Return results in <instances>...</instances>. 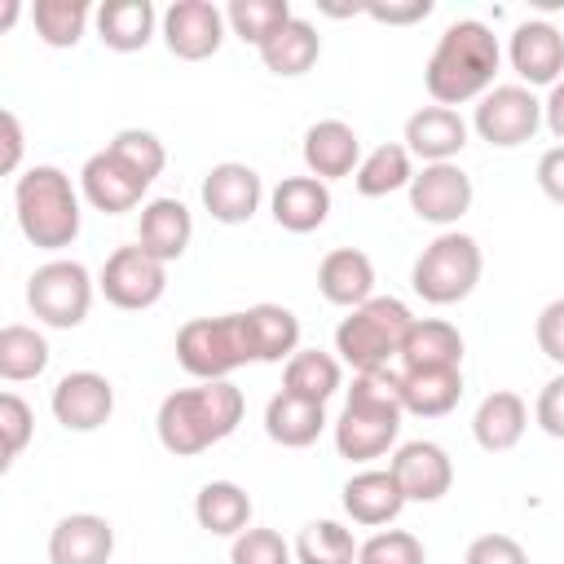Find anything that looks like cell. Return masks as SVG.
<instances>
[{"instance_id":"1","label":"cell","mask_w":564,"mask_h":564,"mask_svg":"<svg viewBox=\"0 0 564 564\" xmlns=\"http://www.w3.org/2000/svg\"><path fill=\"white\" fill-rule=\"evenodd\" d=\"M498 57H502L498 35L476 18H458L436 40V48L427 57V70H423V84H427L436 106L454 110V106H463L471 97H485L494 88Z\"/></svg>"},{"instance_id":"2","label":"cell","mask_w":564,"mask_h":564,"mask_svg":"<svg viewBox=\"0 0 564 564\" xmlns=\"http://www.w3.org/2000/svg\"><path fill=\"white\" fill-rule=\"evenodd\" d=\"M238 423H242V392L229 379L167 392L159 405V419H154L163 449L181 454V458L203 454L207 445L225 441Z\"/></svg>"},{"instance_id":"3","label":"cell","mask_w":564,"mask_h":564,"mask_svg":"<svg viewBox=\"0 0 564 564\" xmlns=\"http://www.w3.org/2000/svg\"><path fill=\"white\" fill-rule=\"evenodd\" d=\"M13 212L18 229L40 251H62L79 238V194L70 189V176L53 163L26 167L13 185Z\"/></svg>"},{"instance_id":"4","label":"cell","mask_w":564,"mask_h":564,"mask_svg":"<svg viewBox=\"0 0 564 564\" xmlns=\"http://www.w3.org/2000/svg\"><path fill=\"white\" fill-rule=\"evenodd\" d=\"M414 326L410 308L392 295H370L366 304H357L339 326H335V352L352 366V370H379L392 366V357H401V339Z\"/></svg>"},{"instance_id":"5","label":"cell","mask_w":564,"mask_h":564,"mask_svg":"<svg viewBox=\"0 0 564 564\" xmlns=\"http://www.w3.org/2000/svg\"><path fill=\"white\" fill-rule=\"evenodd\" d=\"M176 361H181L185 375H194L203 383L229 379L238 366L256 361L242 313H220V317H194V322H185L176 330Z\"/></svg>"},{"instance_id":"6","label":"cell","mask_w":564,"mask_h":564,"mask_svg":"<svg viewBox=\"0 0 564 564\" xmlns=\"http://www.w3.org/2000/svg\"><path fill=\"white\" fill-rule=\"evenodd\" d=\"M410 282L427 304L467 300L476 291V282H480V247H476V238L458 234V229H445L441 238H432L423 247V256L414 260Z\"/></svg>"},{"instance_id":"7","label":"cell","mask_w":564,"mask_h":564,"mask_svg":"<svg viewBox=\"0 0 564 564\" xmlns=\"http://www.w3.org/2000/svg\"><path fill=\"white\" fill-rule=\"evenodd\" d=\"M26 304L44 326L70 330L93 308V278L79 260H48L26 278Z\"/></svg>"},{"instance_id":"8","label":"cell","mask_w":564,"mask_h":564,"mask_svg":"<svg viewBox=\"0 0 564 564\" xmlns=\"http://www.w3.org/2000/svg\"><path fill=\"white\" fill-rule=\"evenodd\" d=\"M471 123H476L480 141H489L498 150H516V145L533 141V132L542 128V101L524 84H494L480 97Z\"/></svg>"},{"instance_id":"9","label":"cell","mask_w":564,"mask_h":564,"mask_svg":"<svg viewBox=\"0 0 564 564\" xmlns=\"http://www.w3.org/2000/svg\"><path fill=\"white\" fill-rule=\"evenodd\" d=\"M97 286L115 308H150L167 291V264L154 260L145 247H119L106 256Z\"/></svg>"},{"instance_id":"10","label":"cell","mask_w":564,"mask_h":564,"mask_svg":"<svg viewBox=\"0 0 564 564\" xmlns=\"http://www.w3.org/2000/svg\"><path fill=\"white\" fill-rule=\"evenodd\" d=\"M401 414L405 410H397V405H375V401L348 397L339 419H335V449H339V458L370 463V458L388 454V445L401 432Z\"/></svg>"},{"instance_id":"11","label":"cell","mask_w":564,"mask_h":564,"mask_svg":"<svg viewBox=\"0 0 564 564\" xmlns=\"http://www.w3.org/2000/svg\"><path fill=\"white\" fill-rule=\"evenodd\" d=\"M225 9L212 0H176L163 9V44L181 62H203L220 48L225 40Z\"/></svg>"},{"instance_id":"12","label":"cell","mask_w":564,"mask_h":564,"mask_svg":"<svg viewBox=\"0 0 564 564\" xmlns=\"http://www.w3.org/2000/svg\"><path fill=\"white\" fill-rule=\"evenodd\" d=\"M410 207L427 225H454L471 207V176L458 163H423L410 181Z\"/></svg>"},{"instance_id":"13","label":"cell","mask_w":564,"mask_h":564,"mask_svg":"<svg viewBox=\"0 0 564 564\" xmlns=\"http://www.w3.org/2000/svg\"><path fill=\"white\" fill-rule=\"evenodd\" d=\"M53 419L66 432H93L115 414V388L97 370H70L53 388Z\"/></svg>"},{"instance_id":"14","label":"cell","mask_w":564,"mask_h":564,"mask_svg":"<svg viewBox=\"0 0 564 564\" xmlns=\"http://www.w3.org/2000/svg\"><path fill=\"white\" fill-rule=\"evenodd\" d=\"M388 467H392L405 502H436L454 485V463L436 441H405Z\"/></svg>"},{"instance_id":"15","label":"cell","mask_w":564,"mask_h":564,"mask_svg":"<svg viewBox=\"0 0 564 564\" xmlns=\"http://www.w3.org/2000/svg\"><path fill=\"white\" fill-rule=\"evenodd\" d=\"M264 198V185H260V172L247 167V163H216L207 176H203V207L212 212V220L220 225H242L256 216Z\"/></svg>"},{"instance_id":"16","label":"cell","mask_w":564,"mask_h":564,"mask_svg":"<svg viewBox=\"0 0 564 564\" xmlns=\"http://www.w3.org/2000/svg\"><path fill=\"white\" fill-rule=\"evenodd\" d=\"M507 57L524 84H560L564 79V35L542 18L520 22L511 31Z\"/></svg>"},{"instance_id":"17","label":"cell","mask_w":564,"mask_h":564,"mask_svg":"<svg viewBox=\"0 0 564 564\" xmlns=\"http://www.w3.org/2000/svg\"><path fill=\"white\" fill-rule=\"evenodd\" d=\"M110 551H115V529L93 511L62 516L48 533V564H106Z\"/></svg>"},{"instance_id":"18","label":"cell","mask_w":564,"mask_h":564,"mask_svg":"<svg viewBox=\"0 0 564 564\" xmlns=\"http://www.w3.org/2000/svg\"><path fill=\"white\" fill-rule=\"evenodd\" d=\"M467 145V123L449 106H423L405 119V150L423 163H454V154Z\"/></svg>"},{"instance_id":"19","label":"cell","mask_w":564,"mask_h":564,"mask_svg":"<svg viewBox=\"0 0 564 564\" xmlns=\"http://www.w3.org/2000/svg\"><path fill=\"white\" fill-rule=\"evenodd\" d=\"M269 212L286 234H313L330 216V189L317 176H282L269 194Z\"/></svg>"},{"instance_id":"20","label":"cell","mask_w":564,"mask_h":564,"mask_svg":"<svg viewBox=\"0 0 564 564\" xmlns=\"http://www.w3.org/2000/svg\"><path fill=\"white\" fill-rule=\"evenodd\" d=\"M194 238V216L181 198H150L141 207V225H137V247H145L154 260L172 264L185 256Z\"/></svg>"},{"instance_id":"21","label":"cell","mask_w":564,"mask_h":564,"mask_svg":"<svg viewBox=\"0 0 564 564\" xmlns=\"http://www.w3.org/2000/svg\"><path fill=\"white\" fill-rule=\"evenodd\" d=\"M357 163H361V141L344 119H317L304 132V167H308V176L335 181V176L357 172Z\"/></svg>"},{"instance_id":"22","label":"cell","mask_w":564,"mask_h":564,"mask_svg":"<svg viewBox=\"0 0 564 564\" xmlns=\"http://www.w3.org/2000/svg\"><path fill=\"white\" fill-rule=\"evenodd\" d=\"M79 185H84V198H88L97 212H106V216L132 212V207L141 203V194H145V181H137L110 150H97V154L84 163Z\"/></svg>"},{"instance_id":"23","label":"cell","mask_w":564,"mask_h":564,"mask_svg":"<svg viewBox=\"0 0 564 564\" xmlns=\"http://www.w3.org/2000/svg\"><path fill=\"white\" fill-rule=\"evenodd\" d=\"M401 507H405V494L392 467H366L344 485V511L352 524H388L401 516Z\"/></svg>"},{"instance_id":"24","label":"cell","mask_w":564,"mask_h":564,"mask_svg":"<svg viewBox=\"0 0 564 564\" xmlns=\"http://www.w3.org/2000/svg\"><path fill=\"white\" fill-rule=\"evenodd\" d=\"M463 366V335L441 317H414L401 339V370H458Z\"/></svg>"},{"instance_id":"25","label":"cell","mask_w":564,"mask_h":564,"mask_svg":"<svg viewBox=\"0 0 564 564\" xmlns=\"http://www.w3.org/2000/svg\"><path fill=\"white\" fill-rule=\"evenodd\" d=\"M524 427H529V405H524L520 392H507V388L489 392V397L476 405V414H471V436H476V445L489 449V454L516 449L520 436H524Z\"/></svg>"},{"instance_id":"26","label":"cell","mask_w":564,"mask_h":564,"mask_svg":"<svg viewBox=\"0 0 564 564\" xmlns=\"http://www.w3.org/2000/svg\"><path fill=\"white\" fill-rule=\"evenodd\" d=\"M317 291H322L330 304H339V308L366 304L370 291H375V264H370V256L357 251V247H335V251L317 264Z\"/></svg>"},{"instance_id":"27","label":"cell","mask_w":564,"mask_h":564,"mask_svg":"<svg viewBox=\"0 0 564 564\" xmlns=\"http://www.w3.org/2000/svg\"><path fill=\"white\" fill-rule=\"evenodd\" d=\"M326 427V405L304 401L295 392H273L264 405V432L269 441H278L282 449H304L322 436Z\"/></svg>"},{"instance_id":"28","label":"cell","mask_w":564,"mask_h":564,"mask_svg":"<svg viewBox=\"0 0 564 564\" xmlns=\"http://www.w3.org/2000/svg\"><path fill=\"white\" fill-rule=\"evenodd\" d=\"M256 361H291L300 352V317L282 304H256L242 313Z\"/></svg>"},{"instance_id":"29","label":"cell","mask_w":564,"mask_h":564,"mask_svg":"<svg viewBox=\"0 0 564 564\" xmlns=\"http://www.w3.org/2000/svg\"><path fill=\"white\" fill-rule=\"evenodd\" d=\"M154 4L150 0H106L97 9V35L115 53H137L154 40Z\"/></svg>"},{"instance_id":"30","label":"cell","mask_w":564,"mask_h":564,"mask_svg":"<svg viewBox=\"0 0 564 564\" xmlns=\"http://www.w3.org/2000/svg\"><path fill=\"white\" fill-rule=\"evenodd\" d=\"M194 520L212 538H238L242 529H251V498L234 480H207L194 498Z\"/></svg>"},{"instance_id":"31","label":"cell","mask_w":564,"mask_h":564,"mask_svg":"<svg viewBox=\"0 0 564 564\" xmlns=\"http://www.w3.org/2000/svg\"><path fill=\"white\" fill-rule=\"evenodd\" d=\"M463 397V370H401V405L419 419H441Z\"/></svg>"},{"instance_id":"32","label":"cell","mask_w":564,"mask_h":564,"mask_svg":"<svg viewBox=\"0 0 564 564\" xmlns=\"http://www.w3.org/2000/svg\"><path fill=\"white\" fill-rule=\"evenodd\" d=\"M322 57V35H317V26L313 22H304V18H291L278 35H269L264 44H260V62L273 70V75H304L313 62Z\"/></svg>"},{"instance_id":"33","label":"cell","mask_w":564,"mask_h":564,"mask_svg":"<svg viewBox=\"0 0 564 564\" xmlns=\"http://www.w3.org/2000/svg\"><path fill=\"white\" fill-rule=\"evenodd\" d=\"M344 383V370H339V357L322 352V348H300L286 366H282V392H295L304 401H317L326 405Z\"/></svg>"},{"instance_id":"34","label":"cell","mask_w":564,"mask_h":564,"mask_svg":"<svg viewBox=\"0 0 564 564\" xmlns=\"http://www.w3.org/2000/svg\"><path fill=\"white\" fill-rule=\"evenodd\" d=\"M410 181H414V172H410V150L397 145V141L375 145V150L357 163V172H352V185H357V194H366V198H383V194H392V189H401V185H410Z\"/></svg>"},{"instance_id":"35","label":"cell","mask_w":564,"mask_h":564,"mask_svg":"<svg viewBox=\"0 0 564 564\" xmlns=\"http://www.w3.org/2000/svg\"><path fill=\"white\" fill-rule=\"evenodd\" d=\"M44 366H48V339L35 326L13 322V326L0 330V375L9 383H22V379L44 375Z\"/></svg>"},{"instance_id":"36","label":"cell","mask_w":564,"mask_h":564,"mask_svg":"<svg viewBox=\"0 0 564 564\" xmlns=\"http://www.w3.org/2000/svg\"><path fill=\"white\" fill-rule=\"evenodd\" d=\"M357 538L339 520H313L295 538V560L300 564H357Z\"/></svg>"},{"instance_id":"37","label":"cell","mask_w":564,"mask_h":564,"mask_svg":"<svg viewBox=\"0 0 564 564\" xmlns=\"http://www.w3.org/2000/svg\"><path fill=\"white\" fill-rule=\"evenodd\" d=\"M291 18H295V13H291L286 0H229V9H225V22L234 26V35H238L242 44H256V48H260L269 35H278Z\"/></svg>"},{"instance_id":"38","label":"cell","mask_w":564,"mask_h":564,"mask_svg":"<svg viewBox=\"0 0 564 564\" xmlns=\"http://www.w3.org/2000/svg\"><path fill=\"white\" fill-rule=\"evenodd\" d=\"M88 13L93 9L84 0H35L31 22H35V35L48 48H70V44H79V35L88 26Z\"/></svg>"},{"instance_id":"39","label":"cell","mask_w":564,"mask_h":564,"mask_svg":"<svg viewBox=\"0 0 564 564\" xmlns=\"http://www.w3.org/2000/svg\"><path fill=\"white\" fill-rule=\"evenodd\" d=\"M106 150H110L137 181H145V185H150V181L163 172V163H167L163 141H159L154 132H145V128H123V132H115Z\"/></svg>"},{"instance_id":"40","label":"cell","mask_w":564,"mask_h":564,"mask_svg":"<svg viewBox=\"0 0 564 564\" xmlns=\"http://www.w3.org/2000/svg\"><path fill=\"white\" fill-rule=\"evenodd\" d=\"M229 564H291V546L273 529H242L229 546Z\"/></svg>"},{"instance_id":"41","label":"cell","mask_w":564,"mask_h":564,"mask_svg":"<svg viewBox=\"0 0 564 564\" xmlns=\"http://www.w3.org/2000/svg\"><path fill=\"white\" fill-rule=\"evenodd\" d=\"M31 432H35V414H31V405L18 397V392H4L0 397V436H4V467L26 449V441H31Z\"/></svg>"},{"instance_id":"42","label":"cell","mask_w":564,"mask_h":564,"mask_svg":"<svg viewBox=\"0 0 564 564\" xmlns=\"http://www.w3.org/2000/svg\"><path fill=\"white\" fill-rule=\"evenodd\" d=\"M463 564H529V555H524V546H520L516 538H507V533H480V538L467 546Z\"/></svg>"},{"instance_id":"43","label":"cell","mask_w":564,"mask_h":564,"mask_svg":"<svg viewBox=\"0 0 564 564\" xmlns=\"http://www.w3.org/2000/svg\"><path fill=\"white\" fill-rule=\"evenodd\" d=\"M533 414H538V427H542L546 436L564 441V375H555V379H551V383L538 392Z\"/></svg>"},{"instance_id":"44","label":"cell","mask_w":564,"mask_h":564,"mask_svg":"<svg viewBox=\"0 0 564 564\" xmlns=\"http://www.w3.org/2000/svg\"><path fill=\"white\" fill-rule=\"evenodd\" d=\"M538 348L564 366V300H551L542 313H538Z\"/></svg>"},{"instance_id":"45","label":"cell","mask_w":564,"mask_h":564,"mask_svg":"<svg viewBox=\"0 0 564 564\" xmlns=\"http://www.w3.org/2000/svg\"><path fill=\"white\" fill-rule=\"evenodd\" d=\"M432 13V0H388V4H366V18L388 22V26H405V22H423Z\"/></svg>"},{"instance_id":"46","label":"cell","mask_w":564,"mask_h":564,"mask_svg":"<svg viewBox=\"0 0 564 564\" xmlns=\"http://www.w3.org/2000/svg\"><path fill=\"white\" fill-rule=\"evenodd\" d=\"M538 185L551 203L564 207V145H551L542 159H538Z\"/></svg>"},{"instance_id":"47","label":"cell","mask_w":564,"mask_h":564,"mask_svg":"<svg viewBox=\"0 0 564 564\" xmlns=\"http://www.w3.org/2000/svg\"><path fill=\"white\" fill-rule=\"evenodd\" d=\"M0 128H4V159H0V167L13 172L18 159H22V123H18L13 110H4V115H0Z\"/></svg>"},{"instance_id":"48","label":"cell","mask_w":564,"mask_h":564,"mask_svg":"<svg viewBox=\"0 0 564 564\" xmlns=\"http://www.w3.org/2000/svg\"><path fill=\"white\" fill-rule=\"evenodd\" d=\"M542 119H546V128L564 141V79L551 84V93H546V101H542Z\"/></svg>"},{"instance_id":"49","label":"cell","mask_w":564,"mask_h":564,"mask_svg":"<svg viewBox=\"0 0 564 564\" xmlns=\"http://www.w3.org/2000/svg\"><path fill=\"white\" fill-rule=\"evenodd\" d=\"M18 13H22V4H18V0H9V4H4V13H0V31H9V26L18 22Z\"/></svg>"}]
</instances>
